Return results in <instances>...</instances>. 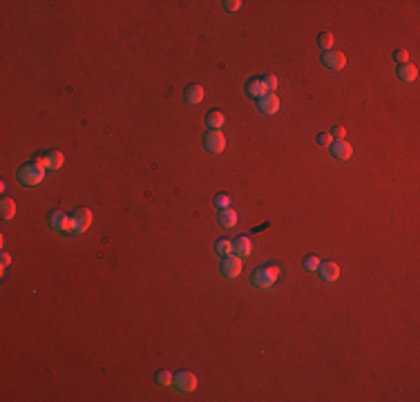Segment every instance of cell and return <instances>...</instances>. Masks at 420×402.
Returning a JSON list of instances; mask_svg holds the SVG:
<instances>
[{
  "instance_id": "f546056e",
  "label": "cell",
  "mask_w": 420,
  "mask_h": 402,
  "mask_svg": "<svg viewBox=\"0 0 420 402\" xmlns=\"http://www.w3.org/2000/svg\"><path fill=\"white\" fill-rule=\"evenodd\" d=\"M224 7H226V12H237V9L242 7V3L239 0H226Z\"/></svg>"
},
{
  "instance_id": "cb8c5ba5",
  "label": "cell",
  "mask_w": 420,
  "mask_h": 402,
  "mask_svg": "<svg viewBox=\"0 0 420 402\" xmlns=\"http://www.w3.org/2000/svg\"><path fill=\"white\" fill-rule=\"evenodd\" d=\"M262 85H264V90H266V92H275V90H277V76L266 74L262 79Z\"/></svg>"
},
{
  "instance_id": "ba28073f",
  "label": "cell",
  "mask_w": 420,
  "mask_h": 402,
  "mask_svg": "<svg viewBox=\"0 0 420 402\" xmlns=\"http://www.w3.org/2000/svg\"><path fill=\"white\" fill-rule=\"evenodd\" d=\"M322 63L329 67V70H342V67L346 65V56L338 49H329V51H324Z\"/></svg>"
},
{
  "instance_id": "44dd1931",
  "label": "cell",
  "mask_w": 420,
  "mask_h": 402,
  "mask_svg": "<svg viewBox=\"0 0 420 402\" xmlns=\"http://www.w3.org/2000/svg\"><path fill=\"white\" fill-rule=\"evenodd\" d=\"M154 380H157V384L159 386H168L170 382L174 380V375L170 373V371H165V369H161V371H157V375H154Z\"/></svg>"
},
{
  "instance_id": "9c48e42d",
  "label": "cell",
  "mask_w": 420,
  "mask_h": 402,
  "mask_svg": "<svg viewBox=\"0 0 420 402\" xmlns=\"http://www.w3.org/2000/svg\"><path fill=\"white\" fill-rule=\"evenodd\" d=\"M251 250H253V241H251V237H248V235H239V237H235V241H232V255H237L239 259H244V257H248V255H251Z\"/></svg>"
},
{
  "instance_id": "6da1fadb",
  "label": "cell",
  "mask_w": 420,
  "mask_h": 402,
  "mask_svg": "<svg viewBox=\"0 0 420 402\" xmlns=\"http://www.w3.org/2000/svg\"><path fill=\"white\" fill-rule=\"evenodd\" d=\"M45 166H40L38 161H29L25 166H20L18 170V183L25 185V188H36V185L43 183V177H45Z\"/></svg>"
},
{
  "instance_id": "ac0fdd59",
  "label": "cell",
  "mask_w": 420,
  "mask_h": 402,
  "mask_svg": "<svg viewBox=\"0 0 420 402\" xmlns=\"http://www.w3.org/2000/svg\"><path fill=\"white\" fill-rule=\"evenodd\" d=\"M0 215H3L5 221L14 219V215H16V204H14V199H9V197L3 199V204H0Z\"/></svg>"
},
{
  "instance_id": "7c38bea8",
  "label": "cell",
  "mask_w": 420,
  "mask_h": 402,
  "mask_svg": "<svg viewBox=\"0 0 420 402\" xmlns=\"http://www.w3.org/2000/svg\"><path fill=\"white\" fill-rule=\"evenodd\" d=\"M318 271L324 282H335L340 277V266L335 264V261H322V264L318 266Z\"/></svg>"
},
{
  "instance_id": "8992f818",
  "label": "cell",
  "mask_w": 420,
  "mask_h": 402,
  "mask_svg": "<svg viewBox=\"0 0 420 402\" xmlns=\"http://www.w3.org/2000/svg\"><path fill=\"white\" fill-rule=\"evenodd\" d=\"M239 273H242V259L237 255H228L221 259V275L226 280H235Z\"/></svg>"
},
{
  "instance_id": "52a82bcc",
  "label": "cell",
  "mask_w": 420,
  "mask_h": 402,
  "mask_svg": "<svg viewBox=\"0 0 420 402\" xmlns=\"http://www.w3.org/2000/svg\"><path fill=\"white\" fill-rule=\"evenodd\" d=\"M257 107H259V112H262V114H266V116L277 114V110H279V96L273 94V92H268V94H264L262 99H257Z\"/></svg>"
},
{
  "instance_id": "5bb4252c",
  "label": "cell",
  "mask_w": 420,
  "mask_h": 402,
  "mask_svg": "<svg viewBox=\"0 0 420 402\" xmlns=\"http://www.w3.org/2000/svg\"><path fill=\"white\" fill-rule=\"evenodd\" d=\"M416 76H418V67L416 65L404 63V65L398 67V79L404 81V83H411V81H416Z\"/></svg>"
},
{
  "instance_id": "2e32d148",
  "label": "cell",
  "mask_w": 420,
  "mask_h": 402,
  "mask_svg": "<svg viewBox=\"0 0 420 402\" xmlns=\"http://www.w3.org/2000/svg\"><path fill=\"white\" fill-rule=\"evenodd\" d=\"M246 94L248 96H253V99H262L264 94H268L266 90H264V85H262V79H251L246 83Z\"/></svg>"
},
{
  "instance_id": "4dcf8cb0",
  "label": "cell",
  "mask_w": 420,
  "mask_h": 402,
  "mask_svg": "<svg viewBox=\"0 0 420 402\" xmlns=\"http://www.w3.org/2000/svg\"><path fill=\"white\" fill-rule=\"evenodd\" d=\"M9 264H12V255H9V252H3V259H0V268H7Z\"/></svg>"
},
{
  "instance_id": "277c9868",
  "label": "cell",
  "mask_w": 420,
  "mask_h": 402,
  "mask_svg": "<svg viewBox=\"0 0 420 402\" xmlns=\"http://www.w3.org/2000/svg\"><path fill=\"white\" fill-rule=\"evenodd\" d=\"M174 386L181 393H193L197 389V375L193 371H179V373H174Z\"/></svg>"
},
{
  "instance_id": "4fadbf2b",
  "label": "cell",
  "mask_w": 420,
  "mask_h": 402,
  "mask_svg": "<svg viewBox=\"0 0 420 402\" xmlns=\"http://www.w3.org/2000/svg\"><path fill=\"white\" fill-rule=\"evenodd\" d=\"M224 123H226V116L221 110H210L208 114H206V125H208L210 130H219Z\"/></svg>"
},
{
  "instance_id": "d6986e66",
  "label": "cell",
  "mask_w": 420,
  "mask_h": 402,
  "mask_svg": "<svg viewBox=\"0 0 420 402\" xmlns=\"http://www.w3.org/2000/svg\"><path fill=\"white\" fill-rule=\"evenodd\" d=\"M67 217V215L63 213V210H51L49 213V217H47V221H49V228L54 230V233H61V224H63V219Z\"/></svg>"
},
{
  "instance_id": "ffe728a7",
  "label": "cell",
  "mask_w": 420,
  "mask_h": 402,
  "mask_svg": "<svg viewBox=\"0 0 420 402\" xmlns=\"http://www.w3.org/2000/svg\"><path fill=\"white\" fill-rule=\"evenodd\" d=\"M215 250H217V255H221V257L232 255V241H228V239H219V241L215 244Z\"/></svg>"
},
{
  "instance_id": "f1b7e54d",
  "label": "cell",
  "mask_w": 420,
  "mask_h": 402,
  "mask_svg": "<svg viewBox=\"0 0 420 402\" xmlns=\"http://www.w3.org/2000/svg\"><path fill=\"white\" fill-rule=\"evenodd\" d=\"M318 143H320V146H324V148H329L331 143H333V137H331V132H322V134H320Z\"/></svg>"
},
{
  "instance_id": "4316f807",
  "label": "cell",
  "mask_w": 420,
  "mask_h": 402,
  "mask_svg": "<svg viewBox=\"0 0 420 402\" xmlns=\"http://www.w3.org/2000/svg\"><path fill=\"white\" fill-rule=\"evenodd\" d=\"M393 58H396L400 65L409 63V54H407V49H396V51H393Z\"/></svg>"
},
{
  "instance_id": "7402d4cb",
  "label": "cell",
  "mask_w": 420,
  "mask_h": 402,
  "mask_svg": "<svg viewBox=\"0 0 420 402\" xmlns=\"http://www.w3.org/2000/svg\"><path fill=\"white\" fill-rule=\"evenodd\" d=\"M318 45L322 47L324 51H329L331 47H333V34H329V32H322L318 36Z\"/></svg>"
},
{
  "instance_id": "83f0119b",
  "label": "cell",
  "mask_w": 420,
  "mask_h": 402,
  "mask_svg": "<svg viewBox=\"0 0 420 402\" xmlns=\"http://www.w3.org/2000/svg\"><path fill=\"white\" fill-rule=\"evenodd\" d=\"M331 137L335 139V141H344V137H346V130L342 125H335L333 130H331Z\"/></svg>"
},
{
  "instance_id": "484cf974",
  "label": "cell",
  "mask_w": 420,
  "mask_h": 402,
  "mask_svg": "<svg viewBox=\"0 0 420 402\" xmlns=\"http://www.w3.org/2000/svg\"><path fill=\"white\" fill-rule=\"evenodd\" d=\"M230 201H232V199H230V194H228V192H219V194L215 197V204L219 206L221 210H224V208H230Z\"/></svg>"
},
{
  "instance_id": "d4e9b609",
  "label": "cell",
  "mask_w": 420,
  "mask_h": 402,
  "mask_svg": "<svg viewBox=\"0 0 420 402\" xmlns=\"http://www.w3.org/2000/svg\"><path fill=\"white\" fill-rule=\"evenodd\" d=\"M302 266L307 268V271H318V266H320L318 255H307V257H304V261H302Z\"/></svg>"
},
{
  "instance_id": "5b68a950",
  "label": "cell",
  "mask_w": 420,
  "mask_h": 402,
  "mask_svg": "<svg viewBox=\"0 0 420 402\" xmlns=\"http://www.w3.org/2000/svg\"><path fill=\"white\" fill-rule=\"evenodd\" d=\"M36 161H38L40 166H45L47 170H51V172H56V170H61V166H63L65 157L58 150H49V152H45V154H38V157H36Z\"/></svg>"
},
{
  "instance_id": "9a60e30c",
  "label": "cell",
  "mask_w": 420,
  "mask_h": 402,
  "mask_svg": "<svg viewBox=\"0 0 420 402\" xmlns=\"http://www.w3.org/2000/svg\"><path fill=\"white\" fill-rule=\"evenodd\" d=\"M204 101V87L201 85H188L186 87V103L197 105V103Z\"/></svg>"
},
{
  "instance_id": "3957f363",
  "label": "cell",
  "mask_w": 420,
  "mask_h": 402,
  "mask_svg": "<svg viewBox=\"0 0 420 402\" xmlns=\"http://www.w3.org/2000/svg\"><path fill=\"white\" fill-rule=\"evenodd\" d=\"M204 148H206V150H208L210 154L224 152V148H226V137H224V132H221V130H208V132H206V137H204Z\"/></svg>"
},
{
  "instance_id": "7a4b0ae2",
  "label": "cell",
  "mask_w": 420,
  "mask_h": 402,
  "mask_svg": "<svg viewBox=\"0 0 420 402\" xmlns=\"http://www.w3.org/2000/svg\"><path fill=\"white\" fill-rule=\"evenodd\" d=\"M279 275H282V266L279 264H266V266H259L255 268V273H253V286L255 288H271L275 282L279 280Z\"/></svg>"
},
{
  "instance_id": "603a6c76",
  "label": "cell",
  "mask_w": 420,
  "mask_h": 402,
  "mask_svg": "<svg viewBox=\"0 0 420 402\" xmlns=\"http://www.w3.org/2000/svg\"><path fill=\"white\" fill-rule=\"evenodd\" d=\"M61 233H74L76 235V221H74V215H67L61 224Z\"/></svg>"
},
{
  "instance_id": "8fae6325",
  "label": "cell",
  "mask_w": 420,
  "mask_h": 402,
  "mask_svg": "<svg viewBox=\"0 0 420 402\" xmlns=\"http://www.w3.org/2000/svg\"><path fill=\"white\" fill-rule=\"evenodd\" d=\"M329 148H331V154H333L335 159H340V161H346V159L353 154V146L346 141H333Z\"/></svg>"
},
{
  "instance_id": "e0dca14e",
  "label": "cell",
  "mask_w": 420,
  "mask_h": 402,
  "mask_svg": "<svg viewBox=\"0 0 420 402\" xmlns=\"http://www.w3.org/2000/svg\"><path fill=\"white\" fill-rule=\"evenodd\" d=\"M237 224V213L232 208H224L219 210V226L221 228H232Z\"/></svg>"
},
{
  "instance_id": "30bf717a",
  "label": "cell",
  "mask_w": 420,
  "mask_h": 402,
  "mask_svg": "<svg viewBox=\"0 0 420 402\" xmlns=\"http://www.w3.org/2000/svg\"><path fill=\"white\" fill-rule=\"evenodd\" d=\"M74 221H76V235H83L92 226V210L90 208H79L74 213Z\"/></svg>"
}]
</instances>
